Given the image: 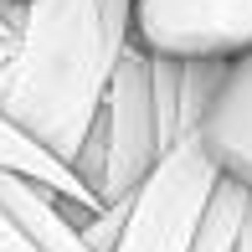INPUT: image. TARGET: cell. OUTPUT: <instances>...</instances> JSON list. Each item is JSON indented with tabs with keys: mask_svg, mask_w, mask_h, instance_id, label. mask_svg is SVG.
Segmentation results:
<instances>
[{
	"mask_svg": "<svg viewBox=\"0 0 252 252\" xmlns=\"http://www.w3.org/2000/svg\"><path fill=\"white\" fill-rule=\"evenodd\" d=\"M237 252H252V201H247V216H242V232H237Z\"/></svg>",
	"mask_w": 252,
	"mask_h": 252,
	"instance_id": "10",
	"label": "cell"
},
{
	"mask_svg": "<svg viewBox=\"0 0 252 252\" xmlns=\"http://www.w3.org/2000/svg\"><path fill=\"white\" fill-rule=\"evenodd\" d=\"M216 180H221V170L206 155V144L196 134H180L129 196V216H124L113 252H190L196 221Z\"/></svg>",
	"mask_w": 252,
	"mask_h": 252,
	"instance_id": "3",
	"label": "cell"
},
{
	"mask_svg": "<svg viewBox=\"0 0 252 252\" xmlns=\"http://www.w3.org/2000/svg\"><path fill=\"white\" fill-rule=\"evenodd\" d=\"M0 165H5V170H21V175H31V180H41V186H52L57 196H67V201H77V206H98V196L77 180V170L62 165L52 150H41L31 134H21L5 113H0Z\"/></svg>",
	"mask_w": 252,
	"mask_h": 252,
	"instance_id": "7",
	"label": "cell"
},
{
	"mask_svg": "<svg viewBox=\"0 0 252 252\" xmlns=\"http://www.w3.org/2000/svg\"><path fill=\"white\" fill-rule=\"evenodd\" d=\"M0 211L21 226V237L36 252H93L77 232L72 211H67V196H57L52 186L5 165H0Z\"/></svg>",
	"mask_w": 252,
	"mask_h": 252,
	"instance_id": "6",
	"label": "cell"
},
{
	"mask_svg": "<svg viewBox=\"0 0 252 252\" xmlns=\"http://www.w3.org/2000/svg\"><path fill=\"white\" fill-rule=\"evenodd\" d=\"M10 47H16V36H0V62L10 57Z\"/></svg>",
	"mask_w": 252,
	"mask_h": 252,
	"instance_id": "11",
	"label": "cell"
},
{
	"mask_svg": "<svg viewBox=\"0 0 252 252\" xmlns=\"http://www.w3.org/2000/svg\"><path fill=\"white\" fill-rule=\"evenodd\" d=\"M0 252H36V247L26 242V237H21V226L10 221L5 211H0Z\"/></svg>",
	"mask_w": 252,
	"mask_h": 252,
	"instance_id": "9",
	"label": "cell"
},
{
	"mask_svg": "<svg viewBox=\"0 0 252 252\" xmlns=\"http://www.w3.org/2000/svg\"><path fill=\"white\" fill-rule=\"evenodd\" d=\"M247 201L252 190L242 180L221 175L206 201L201 221H196V237H190V252H237V232H242V216H247Z\"/></svg>",
	"mask_w": 252,
	"mask_h": 252,
	"instance_id": "8",
	"label": "cell"
},
{
	"mask_svg": "<svg viewBox=\"0 0 252 252\" xmlns=\"http://www.w3.org/2000/svg\"><path fill=\"white\" fill-rule=\"evenodd\" d=\"M196 139L206 144L221 175L242 180L252 190V47L221 67V83L196 124Z\"/></svg>",
	"mask_w": 252,
	"mask_h": 252,
	"instance_id": "5",
	"label": "cell"
},
{
	"mask_svg": "<svg viewBox=\"0 0 252 252\" xmlns=\"http://www.w3.org/2000/svg\"><path fill=\"white\" fill-rule=\"evenodd\" d=\"M134 0H26L0 62V113L62 165L83 150L129 41Z\"/></svg>",
	"mask_w": 252,
	"mask_h": 252,
	"instance_id": "1",
	"label": "cell"
},
{
	"mask_svg": "<svg viewBox=\"0 0 252 252\" xmlns=\"http://www.w3.org/2000/svg\"><path fill=\"white\" fill-rule=\"evenodd\" d=\"M159 155H165V134H159V119H155L150 52L139 41H124L113 77H108V93L98 103V119L88 129L83 150L72 155V170L98 196V206H108V201L134 196Z\"/></svg>",
	"mask_w": 252,
	"mask_h": 252,
	"instance_id": "2",
	"label": "cell"
},
{
	"mask_svg": "<svg viewBox=\"0 0 252 252\" xmlns=\"http://www.w3.org/2000/svg\"><path fill=\"white\" fill-rule=\"evenodd\" d=\"M129 41L155 57L232 62L252 47V0H134Z\"/></svg>",
	"mask_w": 252,
	"mask_h": 252,
	"instance_id": "4",
	"label": "cell"
}]
</instances>
